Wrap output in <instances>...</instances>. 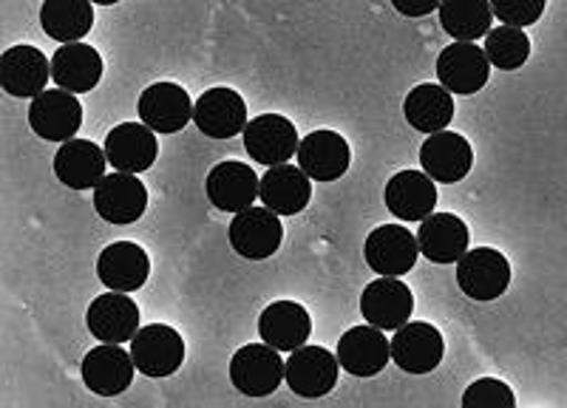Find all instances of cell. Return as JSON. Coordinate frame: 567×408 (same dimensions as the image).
Returning <instances> with one entry per match:
<instances>
[{
	"label": "cell",
	"mask_w": 567,
	"mask_h": 408,
	"mask_svg": "<svg viewBox=\"0 0 567 408\" xmlns=\"http://www.w3.org/2000/svg\"><path fill=\"white\" fill-rule=\"evenodd\" d=\"M131 357L145 377H171L185 363V341L168 324H148L131 337Z\"/></svg>",
	"instance_id": "cell-1"
},
{
	"label": "cell",
	"mask_w": 567,
	"mask_h": 408,
	"mask_svg": "<svg viewBox=\"0 0 567 408\" xmlns=\"http://www.w3.org/2000/svg\"><path fill=\"white\" fill-rule=\"evenodd\" d=\"M338 369L341 363L332 352L303 344L292 349L290 360L284 363V380L303 400H318L338 386Z\"/></svg>",
	"instance_id": "cell-2"
},
{
	"label": "cell",
	"mask_w": 567,
	"mask_h": 408,
	"mask_svg": "<svg viewBox=\"0 0 567 408\" xmlns=\"http://www.w3.org/2000/svg\"><path fill=\"white\" fill-rule=\"evenodd\" d=\"M457 284L471 301H496L511 286V261L494 247L465 250L457 261Z\"/></svg>",
	"instance_id": "cell-3"
},
{
	"label": "cell",
	"mask_w": 567,
	"mask_h": 408,
	"mask_svg": "<svg viewBox=\"0 0 567 408\" xmlns=\"http://www.w3.org/2000/svg\"><path fill=\"white\" fill-rule=\"evenodd\" d=\"M29 125L45 143H69L83 125V105L71 91H43L29 105Z\"/></svg>",
	"instance_id": "cell-4"
},
{
	"label": "cell",
	"mask_w": 567,
	"mask_h": 408,
	"mask_svg": "<svg viewBox=\"0 0 567 408\" xmlns=\"http://www.w3.org/2000/svg\"><path fill=\"white\" fill-rule=\"evenodd\" d=\"M230 383L245 397H270L284 383L281 352L265 341L241 346L230 360Z\"/></svg>",
	"instance_id": "cell-5"
},
{
	"label": "cell",
	"mask_w": 567,
	"mask_h": 408,
	"mask_svg": "<svg viewBox=\"0 0 567 408\" xmlns=\"http://www.w3.org/2000/svg\"><path fill=\"white\" fill-rule=\"evenodd\" d=\"M389 352H392V360L409 375H429L443 363L445 341L437 326L423 324V321H406L394 329Z\"/></svg>",
	"instance_id": "cell-6"
},
{
	"label": "cell",
	"mask_w": 567,
	"mask_h": 408,
	"mask_svg": "<svg viewBox=\"0 0 567 408\" xmlns=\"http://www.w3.org/2000/svg\"><path fill=\"white\" fill-rule=\"evenodd\" d=\"M284 241V227L278 213L270 208H250L239 210L236 219L230 221V247L241 259L250 261H265L278 253V247Z\"/></svg>",
	"instance_id": "cell-7"
},
{
	"label": "cell",
	"mask_w": 567,
	"mask_h": 408,
	"mask_svg": "<svg viewBox=\"0 0 567 408\" xmlns=\"http://www.w3.org/2000/svg\"><path fill=\"white\" fill-rule=\"evenodd\" d=\"M488 74L491 63L483 45H474L468 40H454L437 57V80L452 94H463V97L477 94L488 85Z\"/></svg>",
	"instance_id": "cell-8"
},
{
	"label": "cell",
	"mask_w": 567,
	"mask_h": 408,
	"mask_svg": "<svg viewBox=\"0 0 567 408\" xmlns=\"http://www.w3.org/2000/svg\"><path fill=\"white\" fill-rule=\"evenodd\" d=\"M420 165L429 179L454 185V181H463L474 168V150L463 134L445 128L425 136V143L420 145Z\"/></svg>",
	"instance_id": "cell-9"
},
{
	"label": "cell",
	"mask_w": 567,
	"mask_h": 408,
	"mask_svg": "<svg viewBox=\"0 0 567 408\" xmlns=\"http://www.w3.org/2000/svg\"><path fill=\"white\" fill-rule=\"evenodd\" d=\"M94 210L111 224H134L148 210V188L136 174H105L94 188Z\"/></svg>",
	"instance_id": "cell-10"
},
{
	"label": "cell",
	"mask_w": 567,
	"mask_h": 408,
	"mask_svg": "<svg viewBox=\"0 0 567 408\" xmlns=\"http://www.w3.org/2000/svg\"><path fill=\"white\" fill-rule=\"evenodd\" d=\"M194 123L210 139H233V136L245 134L247 128V105L239 91L225 88H207L194 103Z\"/></svg>",
	"instance_id": "cell-11"
},
{
	"label": "cell",
	"mask_w": 567,
	"mask_h": 408,
	"mask_svg": "<svg viewBox=\"0 0 567 408\" xmlns=\"http://www.w3.org/2000/svg\"><path fill=\"white\" fill-rule=\"evenodd\" d=\"M367 264L372 266L378 275H392V279H403L412 266L417 264V239L412 230L398 224H381L369 233L367 247H363Z\"/></svg>",
	"instance_id": "cell-12"
},
{
	"label": "cell",
	"mask_w": 567,
	"mask_h": 408,
	"mask_svg": "<svg viewBox=\"0 0 567 408\" xmlns=\"http://www.w3.org/2000/svg\"><path fill=\"white\" fill-rule=\"evenodd\" d=\"M298 168L312 181H338L352 165V148L338 130H312L298 143Z\"/></svg>",
	"instance_id": "cell-13"
},
{
	"label": "cell",
	"mask_w": 567,
	"mask_h": 408,
	"mask_svg": "<svg viewBox=\"0 0 567 408\" xmlns=\"http://www.w3.org/2000/svg\"><path fill=\"white\" fill-rule=\"evenodd\" d=\"M241 136H245V148L250 159L267 165V168L292 159L298 143H301L296 125L281 114H261V117L250 119Z\"/></svg>",
	"instance_id": "cell-14"
},
{
	"label": "cell",
	"mask_w": 567,
	"mask_h": 408,
	"mask_svg": "<svg viewBox=\"0 0 567 408\" xmlns=\"http://www.w3.org/2000/svg\"><path fill=\"white\" fill-rule=\"evenodd\" d=\"M140 119L156 134H179L194 119V103L182 85L154 83L140 94Z\"/></svg>",
	"instance_id": "cell-15"
},
{
	"label": "cell",
	"mask_w": 567,
	"mask_h": 408,
	"mask_svg": "<svg viewBox=\"0 0 567 408\" xmlns=\"http://www.w3.org/2000/svg\"><path fill=\"white\" fill-rule=\"evenodd\" d=\"M89 332L103 344H125L140 329V306L128 292H105L91 301L85 312Z\"/></svg>",
	"instance_id": "cell-16"
},
{
	"label": "cell",
	"mask_w": 567,
	"mask_h": 408,
	"mask_svg": "<svg viewBox=\"0 0 567 408\" xmlns=\"http://www.w3.org/2000/svg\"><path fill=\"white\" fill-rule=\"evenodd\" d=\"M414 312V295L406 284L392 275H381L378 281L363 290L361 315L367 324L378 326L383 332H394L403 326Z\"/></svg>",
	"instance_id": "cell-17"
},
{
	"label": "cell",
	"mask_w": 567,
	"mask_h": 408,
	"mask_svg": "<svg viewBox=\"0 0 567 408\" xmlns=\"http://www.w3.org/2000/svg\"><path fill=\"white\" fill-rule=\"evenodd\" d=\"M134 357L123 344H100L83 357V383L94 395L116 397L123 395L134 380Z\"/></svg>",
	"instance_id": "cell-18"
},
{
	"label": "cell",
	"mask_w": 567,
	"mask_h": 408,
	"mask_svg": "<svg viewBox=\"0 0 567 408\" xmlns=\"http://www.w3.org/2000/svg\"><path fill=\"white\" fill-rule=\"evenodd\" d=\"M336 357L343 369L354 377L381 375L389 366V360H392L389 337L383 335V329H378V326L372 324L352 326V329L343 332V337L338 341Z\"/></svg>",
	"instance_id": "cell-19"
},
{
	"label": "cell",
	"mask_w": 567,
	"mask_h": 408,
	"mask_svg": "<svg viewBox=\"0 0 567 408\" xmlns=\"http://www.w3.org/2000/svg\"><path fill=\"white\" fill-rule=\"evenodd\" d=\"M156 154H159L156 130L145 123H123L105 136L109 165L123 174H145L148 168H154Z\"/></svg>",
	"instance_id": "cell-20"
},
{
	"label": "cell",
	"mask_w": 567,
	"mask_h": 408,
	"mask_svg": "<svg viewBox=\"0 0 567 408\" xmlns=\"http://www.w3.org/2000/svg\"><path fill=\"white\" fill-rule=\"evenodd\" d=\"M52 77V60L34 45H12L0 57V85L12 97H38Z\"/></svg>",
	"instance_id": "cell-21"
},
{
	"label": "cell",
	"mask_w": 567,
	"mask_h": 408,
	"mask_svg": "<svg viewBox=\"0 0 567 408\" xmlns=\"http://www.w3.org/2000/svg\"><path fill=\"white\" fill-rule=\"evenodd\" d=\"M417 250L432 264H457L468 250L471 233L465 221L454 213H429L420 221Z\"/></svg>",
	"instance_id": "cell-22"
},
{
	"label": "cell",
	"mask_w": 567,
	"mask_h": 408,
	"mask_svg": "<svg viewBox=\"0 0 567 408\" xmlns=\"http://www.w3.org/2000/svg\"><path fill=\"white\" fill-rule=\"evenodd\" d=\"M258 199L278 216L301 213L312 199V179L296 165H272L258 179Z\"/></svg>",
	"instance_id": "cell-23"
},
{
	"label": "cell",
	"mask_w": 567,
	"mask_h": 408,
	"mask_svg": "<svg viewBox=\"0 0 567 408\" xmlns=\"http://www.w3.org/2000/svg\"><path fill=\"white\" fill-rule=\"evenodd\" d=\"M383 201L400 221H423L437 208V188L423 170H400L386 181Z\"/></svg>",
	"instance_id": "cell-24"
},
{
	"label": "cell",
	"mask_w": 567,
	"mask_h": 408,
	"mask_svg": "<svg viewBox=\"0 0 567 408\" xmlns=\"http://www.w3.org/2000/svg\"><path fill=\"white\" fill-rule=\"evenodd\" d=\"M97 275L109 290L136 292L151 275L148 250H142L134 241H114L100 253Z\"/></svg>",
	"instance_id": "cell-25"
},
{
	"label": "cell",
	"mask_w": 567,
	"mask_h": 408,
	"mask_svg": "<svg viewBox=\"0 0 567 408\" xmlns=\"http://www.w3.org/2000/svg\"><path fill=\"white\" fill-rule=\"evenodd\" d=\"M258 335L272 349L292 352L310 341L312 317L307 306L296 301H276L258 317Z\"/></svg>",
	"instance_id": "cell-26"
},
{
	"label": "cell",
	"mask_w": 567,
	"mask_h": 408,
	"mask_svg": "<svg viewBox=\"0 0 567 408\" xmlns=\"http://www.w3.org/2000/svg\"><path fill=\"white\" fill-rule=\"evenodd\" d=\"M207 199L225 213H239L258 199V176L245 163H219L207 174Z\"/></svg>",
	"instance_id": "cell-27"
},
{
	"label": "cell",
	"mask_w": 567,
	"mask_h": 408,
	"mask_svg": "<svg viewBox=\"0 0 567 408\" xmlns=\"http://www.w3.org/2000/svg\"><path fill=\"white\" fill-rule=\"evenodd\" d=\"M109 156L89 139H69L54 156V174L71 190H94L103 181Z\"/></svg>",
	"instance_id": "cell-28"
},
{
	"label": "cell",
	"mask_w": 567,
	"mask_h": 408,
	"mask_svg": "<svg viewBox=\"0 0 567 408\" xmlns=\"http://www.w3.org/2000/svg\"><path fill=\"white\" fill-rule=\"evenodd\" d=\"M103 57L94 45L85 43H63L52 57V80L58 88L71 94H85L94 91L103 80Z\"/></svg>",
	"instance_id": "cell-29"
},
{
	"label": "cell",
	"mask_w": 567,
	"mask_h": 408,
	"mask_svg": "<svg viewBox=\"0 0 567 408\" xmlns=\"http://www.w3.org/2000/svg\"><path fill=\"white\" fill-rule=\"evenodd\" d=\"M403 114H406V123L425 136L445 130L454 119L452 91H445L440 83L417 85L406 94Z\"/></svg>",
	"instance_id": "cell-30"
},
{
	"label": "cell",
	"mask_w": 567,
	"mask_h": 408,
	"mask_svg": "<svg viewBox=\"0 0 567 408\" xmlns=\"http://www.w3.org/2000/svg\"><path fill=\"white\" fill-rule=\"evenodd\" d=\"M40 27L58 43H80L94 27V7L91 0H45Z\"/></svg>",
	"instance_id": "cell-31"
},
{
	"label": "cell",
	"mask_w": 567,
	"mask_h": 408,
	"mask_svg": "<svg viewBox=\"0 0 567 408\" xmlns=\"http://www.w3.org/2000/svg\"><path fill=\"white\" fill-rule=\"evenodd\" d=\"M440 23L443 32L452 34L454 40H474L485 38L494 23L488 0H440Z\"/></svg>",
	"instance_id": "cell-32"
},
{
	"label": "cell",
	"mask_w": 567,
	"mask_h": 408,
	"mask_svg": "<svg viewBox=\"0 0 567 408\" xmlns=\"http://www.w3.org/2000/svg\"><path fill=\"white\" fill-rule=\"evenodd\" d=\"M485 57L494 69H503V72H516L523 69L530 57V40L523 29L516 27H496L488 29L483 45Z\"/></svg>",
	"instance_id": "cell-33"
},
{
	"label": "cell",
	"mask_w": 567,
	"mask_h": 408,
	"mask_svg": "<svg viewBox=\"0 0 567 408\" xmlns=\"http://www.w3.org/2000/svg\"><path fill=\"white\" fill-rule=\"evenodd\" d=\"M516 397L508 383L496 377H480L465 389L463 406L468 408H514Z\"/></svg>",
	"instance_id": "cell-34"
},
{
	"label": "cell",
	"mask_w": 567,
	"mask_h": 408,
	"mask_svg": "<svg viewBox=\"0 0 567 408\" xmlns=\"http://www.w3.org/2000/svg\"><path fill=\"white\" fill-rule=\"evenodd\" d=\"M488 3L494 18L503 20L505 27L525 29V27H534L536 20L542 18L548 0H488Z\"/></svg>",
	"instance_id": "cell-35"
},
{
	"label": "cell",
	"mask_w": 567,
	"mask_h": 408,
	"mask_svg": "<svg viewBox=\"0 0 567 408\" xmlns=\"http://www.w3.org/2000/svg\"><path fill=\"white\" fill-rule=\"evenodd\" d=\"M392 7L406 18H425V14L437 12L440 0H392Z\"/></svg>",
	"instance_id": "cell-36"
},
{
	"label": "cell",
	"mask_w": 567,
	"mask_h": 408,
	"mask_svg": "<svg viewBox=\"0 0 567 408\" xmlns=\"http://www.w3.org/2000/svg\"><path fill=\"white\" fill-rule=\"evenodd\" d=\"M91 3H97V7H114L120 0H91Z\"/></svg>",
	"instance_id": "cell-37"
}]
</instances>
